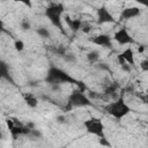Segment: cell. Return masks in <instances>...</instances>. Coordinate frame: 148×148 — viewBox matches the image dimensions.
<instances>
[{
    "label": "cell",
    "mask_w": 148,
    "mask_h": 148,
    "mask_svg": "<svg viewBox=\"0 0 148 148\" xmlns=\"http://www.w3.org/2000/svg\"><path fill=\"white\" fill-rule=\"evenodd\" d=\"M45 82L49 83L50 86H52L53 89H57L61 84H66V83H73L77 88L86 89L84 84L82 82L76 80L74 76L68 74L66 71H64V69H61L59 67H56V66H51L47 69L46 75H45Z\"/></svg>",
    "instance_id": "6da1fadb"
},
{
    "label": "cell",
    "mask_w": 148,
    "mask_h": 148,
    "mask_svg": "<svg viewBox=\"0 0 148 148\" xmlns=\"http://www.w3.org/2000/svg\"><path fill=\"white\" fill-rule=\"evenodd\" d=\"M64 14H65V6L62 2H59V1L51 2L49 6H46V8L44 10V15L51 22V24L65 34L64 20H62Z\"/></svg>",
    "instance_id": "7a4b0ae2"
},
{
    "label": "cell",
    "mask_w": 148,
    "mask_h": 148,
    "mask_svg": "<svg viewBox=\"0 0 148 148\" xmlns=\"http://www.w3.org/2000/svg\"><path fill=\"white\" fill-rule=\"evenodd\" d=\"M104 111L111 116L112 118L120 120L123 118H125L128 113L132 112V108L130 106V104L125 101V98L123 96H119L118 98H116L114 101L109 102L105 106H104Z\"/></svg>",
    "instance_id": "3957f363"
},
{
    "label": "cell",
    "mask_w": 148,
    "mask_h": 148,
    "mask_svg": "<svg viewBox=\"0 0 148 148\" xmlns=\"http://www.w3.org/2000/svg\"><path fill=\"white\" fill-rule=\"evenodd\" d=\"M91 105H92V101L88 97L84 89L76 88L67 97V103H66L65 110L71 111L76 108H87V106H91Z\"/></svg>",
    "instance_id": "277c9868"
},
{
    "label": "cell",
    "mask_w": 148,
    "mask_h": 148,
    "mask_svg": "<svg viewBox=\"0 0 148 148\" xmlns=\"http://www.w3.org/2000/svg\"><path fill=\"white\" fill-rule=\"evenodd\" d=\"M86 132L88 134H91L98 139H104L105 136V126L101 118L98 117H89L88 119L83 120L82 123Z\"/></svg>",
    "instance_id": "5b68a950"
},
{
    "label": "cell",
    "mask_w": 148,
    "mask_h": 148,
    "mask_svg": "<svg viewBox=\"0 0 148 148\" xmlns=\"http://www.w3.org/2000/svg\"><path fill=\"white\" fill-rule=\"evenodd\" d=\"M6 123H7V128L10 133L13 140H16L21 135H29L31 132V128L28 125H24V124L17 121L16 119L8 118V119H6Z\"/></svg>",
    "instance_id": "8992f818"
},
{
    "label": "cell",
    "mask_w": 148,
    "mask_h": 148,
    "mask_svg": "<svg viewBox=\"0 0 148 148\" xmlns=\"http://www.w3.org/2000/svg\"><path fill=\"white\" fill-rule=\"evenodd\" d=\"M112 39L120 46H125V45H134L136 43V40L134 39V37L131 35V32L128 31V29L126 27H121L119 28L112 36Z\"/></svg>",
    "instance_id": "52a82bcc"
},
{
    "label": "cell",
    "mask_w": 148,
    "mask_h": 148,
    "mask_svg": "<svg viewBox=\"0 0 148 148\" xmlns=\"http://www.w3.org/2000/svg\"><path fill=\"white\" fill-rule=\"evenodd\" d=\"M96 17H97V23L98 24H108V23H116V18L111 10L105 6L102 5L97 8L96 12Z\"/></svg>",
    "instance_id": "ba28073f"
},
{
    "label": "cell",
    "mask_w": 148,
    "mask_h": 148,
    "mask_svg": "<svg viewBox=\"0 0 148 148\" xmlns=\"http://www.w3.org/2000/svg\"><path fill=\"white\" fill-rule=\"evenodd\" d=\"M117 59H118L119 65L127 64V65H130L132 67L135 66V53H134V51H133V49L131 46L126 47L123 52H120L117 56Z\"/></svg>",
    "instance_id": "9c48e42d"
},
{
    "label": "cell",
    "mask_w": 148,
    "mask_h": 148,
    "mask_svg": "<svg viewBox=\"0 0 148 148\" xmlns=\"http://www.w3.org/2000/svg\"><path fill=\"white\" fill-rule=\"evenodd\" d=\"M90 42H91L92 44L97 45V46L103 47V49H110V47H112V42H113V39H112V37H111L109 34L102 32V34H98V35L94 36V37L90 39Z\"/></svg>",
    "instance_id": "30bf717a"
},
{
    "label": "cell",
    "mask_w": 148,
    "mask_h": 148,
    "mask_svg": "<svg viewBox=\"0 0 148 148\" xmlns=\"http://www.w3.org/2000/svg\"><path fill=\"white\" fill-rule=\"evenodd\" d=\"M142 10L141 8L136 7V6H133V7H125L121 12H120V15L119 17L123 18V20H133L135 17H139L141 15Z\"/></svg>",
    "instance_id": "8fae6325"
},
{
    "label": "cell",
    "mask_w": 148,
    "mask_h": 148,
    "mask_svg": "<svg viewBox=\"0 0 148 148\" xmlns=\"http://www.w3.org/2000/svg\"><path fill=\"white\" fill-rule=\"evenodd\" d=\"M65 21V23L67 24V27L73 31V32H77L81 30V25H82V18H72L68 15H65V18H62Z\"/></svg>",
    "instance_id": "7c38bea8"
},
{
    "label": "cell",
    "mask_w": 148,
    "mask_h": 148,
    "mask_svg": "<svg viewBox=\"0 0 148 148\" xmlns=\"http://www.w3.org/2000/svg\"><path fill=\"white\" fill-rule=\"evenodd\" d=\"M0 80H7L14 83L10 76V73H9V65L3 60H0Z\"/></svg>",
    "instance_id": "4fadbf2b"
},
{
    "label": "cell",
    "mask_w": 148,
    "mask_h": 148,
    "mask_svg": "<svg viewBox=\"0 0 148 148\" xmlns=\"http://www.w3.org/2000/svg\"><path fill=\"white\" fill-rule=\"evenodd\" d=\"M23 99H24L25 104H27L29 108H31V109H36V108L38 106V98H37L34 94H31V92H25V94H23Z\"/></svg>",
    "instance_id": "5bb4252c"
},
{
    "label": "cell",
    "mask_w": 148,
    "mask_h": 148,
    "mask_svg": "<svg viewBox=\"0 0 148 148\" xmlns=\"http://www.w3.org/2000/svg\"><path fill=\"white\" fill-rule=\"evenodd\" d=\"M99 58H101V56H99V52L97 50H91L87 53V60L89 64H92V65L97 64L99 61Z\"/></svg>",
    "instance_id": "9a60e30c"
},
{
    "label": "cell",
    "mask_w": 148,
    "mask_h": 148,
    "mask_svg": "<svg viewBox=\"0 0 148 148\" xmlns=\"http://www.w3.org/2000/svg\"><path fill=\"white\" fill-rule=\"evenodd\" d=\"M36 34H37L40 38H43V39H49V38H51V31H50L49 28H46V27H38V28L36 29Z\"/></svg>",
    "instance_id": "2e32d148"
},
{
    "label": "cell",
    "mask_w": 148,
    "mask_h": 148,
    "mask_svg": "<svg viewBox=\"0 0 148 148\" xmlns=\"http://www.w3.org/2000/svg\"><path fill=\"white\" fill-rule=\"evenodd\" d=\"M62 57H64V60H65L66 62H69V64H75V62L77 61L76 56H75L73 52H69V51H66Z\"/></svg>",
    "instance_id": "e0dca14e"
},
{
    "label": "cell",
    "mask_w": 148,
    "mask_h": 148,
    "mask_svg": "<svg viewBox=\"0 0 148 148\" xmlns=\"http://www.w3.org/2000/svg\"><path fill=\"white\" fill-rule=\"evenodd\" d=\"M91 30H92V25H91V23H90L89 21H87V20H83V21H82V25H81V30H80V31H82V32H84V34H89Z\"/></svg>",
    "instance_id": "ac0fdd59"
},
{
    "label": "cell",
    "mask_w": 148,
    "mask_h": 148,
    "mask_svg": "<svg viewBox=\"0 0 148 148\" xmlns=\"http://www.w3.org/2000/svg\"><path fill=\"white\" fill-rule=\"evenodd\" d=\"M24 47H25V44H24L23 40H21V39H16V40L14 42V49H15L17 52L23 51Z\"/></svg>",
    "instance_id": "d6986e66"
},
{
    "label": "cell",
    "mask_w": 148,
    "mask_h": 148,
    "mask_svg": "<svg viewBox=\"0 0 148 148\" xmlns=\"http://www.w3.org/2000/svg\"><path fill=\"white\" fill-rule=\"evenodd\" d=\"M139 67L142 72H148V59H142L140 62H139Z\"/></svg>",
    "instance_id": "ffe728a7"
},
{
    "label": "cell",
    "mask_w": 148,
    "mask_h": 148,
    "mask_svg": "<svg viewBox=\"0 0 148 148\" xmlns=\"http://www.w3.org/2000/svg\"><path fill=\"white\" fill-rule=\"evenodd\" d=\"M13 1L14 2H18V3H22L25 7H28L29 9L32 8V0H13Z\"/></svg>",
    "instance_id": "44dd1931"
},
{
    "label": "cell",
    "mask_w": 148,
    "mask_h": 148,
    "mask_svg": "<svg viewBox=\"0 0 148 148\" xmlns=\"http://www.w3.org/2000/svg\"><path fill=\"white\" fill-rule=\"evenodd\" d=\"M30 22L28 21V20H24V21H22V23H21V28L23 29V30H29L30 29Z\"/></svg>",
    "instance_id": "7402d4cb"
},
{
    "label": "cell",
    "mask_w": 148,
    "mask_h": 148,
    "mask_svg": "<svg viewBox=\"0 0 148 148\" xmlns=\"http://www.w3.org/2000/svg\"><path fill=\"white\" fill-rule=\"evenodd\" d=\"M98 68L103 69V71H110V67L106 64H98Z\"/></svg>",
    "instance_id": "603a6c76"
},
{
    "label": "cell",
    "mask_w": 148,
    "mask_h": 148,
    "mask_svg": "<svg viewBox=\"0 0 148 148\" xmlns=\"http://www.w3.org/2000/svg\"><path fill=\"white\" fill-rule=\"evenodd\" d=\"M119 1H135V2H139V3L143 5V6L147 5V1L146 0H119Z\"/></svg>",
    "instance_id": "cb8c5ba5"
},
{
    "label": "cell",
    "mask_w": 148,
    "mask_h": 148,
    "mask_svg": "<svg viewBox=\"0 0 148 148\" xmlns=\"http://www.w3.org/2000/svg\"><path fill=\"white\" fill-rule=\"evenodd\" d=\"M6 31V29H5V24H3V22L0 20V32H5Z\"/></svg>",
    "instance_id": "d4e9b609"
},
{
    "label": "cell",
    "mask_w": 148,
    "mask_h": 148,
    "mask_svg": "<svg viewBox=\"0 0 148 148\" xmlns=\"http://www.w3.org/2000/svg\"><path fill=\"white\" fill-rule=\"evenodd\" d=\"M3 139H5V133H3V131L0 128V141L3 140Z\"/></svg>",
    "instance_id": "484cf974"
},
{
    "label": "cell",
    "mask_w": 148,
    "mask_h": 148,
    "mask_svg": "<svg viewBox=\"0 0 148 148\" xmlns=\"http://www.w3.org/2000/svg\"><path fill=\"white\" fill-rule=\"evenodd\" d=\"M146 1H147V0H146Z\"/></svg>",
    "instance_id": "4316f807"
}]
</instances>
